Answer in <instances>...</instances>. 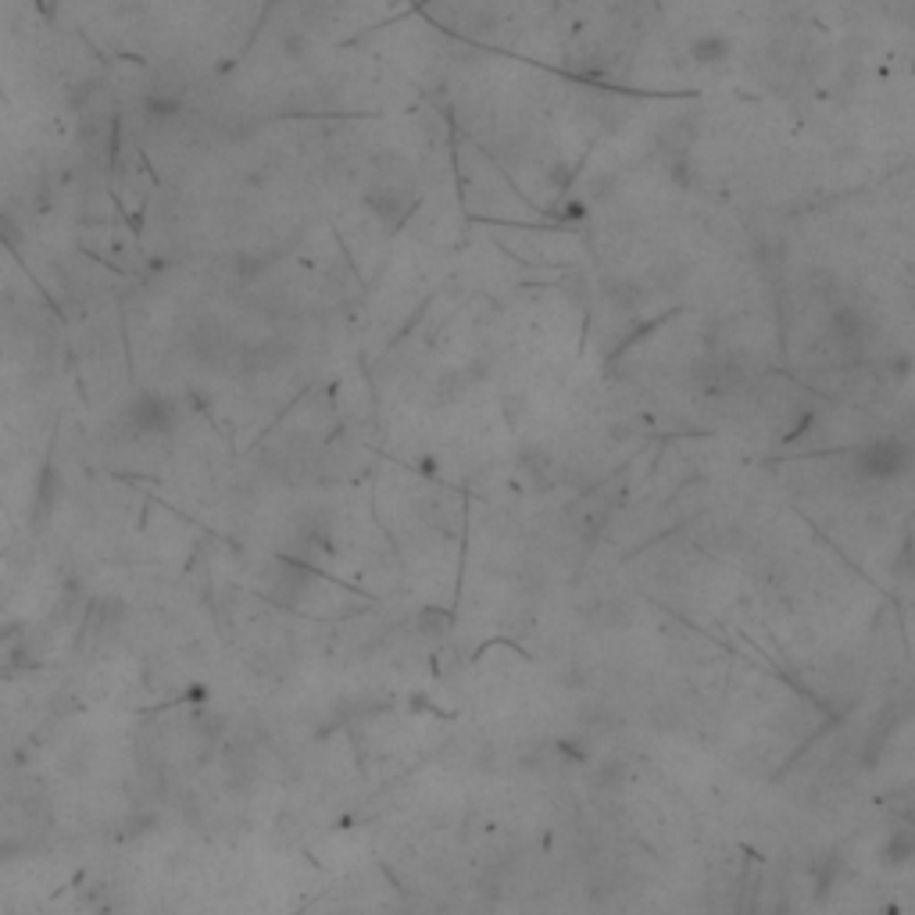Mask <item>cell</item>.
Segmentation results:
<instances>
[{
    "label": "cell",
    "mask_w": 915,
    "mask_h": 915,
    "mask_svg": "<svg viewBox=\"0 0 915 915\" xmlns=\"http://www.w3.org/2000/svg\"><path fill=\"white\" fill-rule=\"evenodd\" d=\"M912 469V450L898 436H883V441L869 444L855 461V472L866 480H901Z\"/></svg>",
    "instance_id": "obj_1"
},
{
    "label": "cell",
    "mask_w": 915,
    "mask_h": 915,
    "mask_svg": "<svg viewBox=\"0 0 915 915\" xmlns=\"http://www.w3.org/2000/svg\"><path fill=\"white\" fill-rule=\"evenodd\" d=\"M129 419H133V425H136L140 433H165L169 425L175 422V411H172V405H169L165 397L144 394V397H136Z\"/></svg>",
    "instance_id": "obj_2"
},
{
    "label": "cell",
    "mask_w": 915,
    "mask_h": 915,
    "mask_svg": "<svg viewBox=\"0 0 915 915\" xmlns=\"http://www.w3.org/2000/svg\"><path fill=\"white\" fill-rule=\"evenodd\" d=\"M830 330H833V336H837L841 344L858 347L862 341H866L869 322H866V316H862L858 308H837L833 316H830Z\"/></svg>",
    "instance_id": "obj_3"
},
{
    "label": "cell",
    "mask_w": 915,
    "mask_h": 915,
    "mask_svg": "<svg viewBox=\"0 0 915 915\" xmlns=\"http://www.w3.org/2000/svg\"><path fill=\"white\" fill-rule=\"evenodd\" d=\"M730 40L726 36H701V40L691 44V58L701 61V65H716V61L730 58Z\"/></svg>",
    "instance_id": "obj_4"
},
{
    "label": "cell",
    "mask_w": 915,
    "mask_h": 915,
    "mask_svg": "<svg viewBox=\"0 0 915 915\" xmlns=\"http://www.w3.org/2000/svg\"><path fill=\"white\" fill-rule=\"evenodd\" d=\"M672 180L680 183V186H694L697 172H694V165H691L687 158H676V161H672Z\"/></svg>",
    "instance_id": "obj_5"
}]
</instances>
